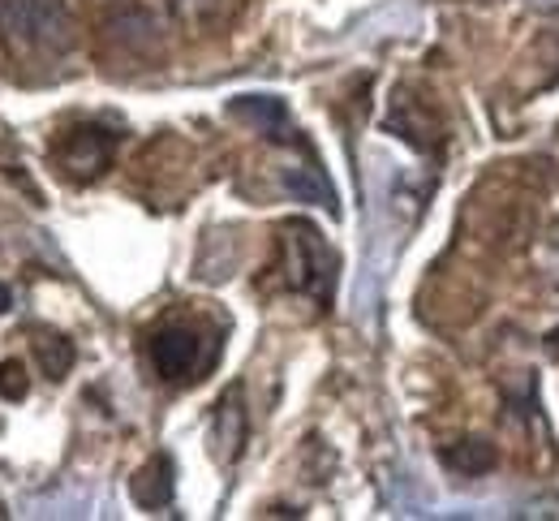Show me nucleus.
Wrapping results in <instances>:
<instances>
[{"label": "nucleus", "instance_id": "nucleus-6", "mask_svg": "<svg viewBox=\"0 0 559 521\" xmlns=\"http://www.w3.org/2000/svg\"><path fill=\"white\" fill-rule=\"evenodd\" d=\"M177 478V470H173V457H151L146 465H142L139 474L130 478V496H134V505L139 509H164L168 500H173V483Z\"/></svg>", "mask_w": 559, "mask_h": 521}, {"label": "nucleus", "instance_id": "nucleus-8", "mask_svg": "<svg viewBox=\"0 0 559 521\" xmlns=\"http://www.w3.org/2000/svg\"><path fill=\"white\" fill-rule=\"evenodd\" d=\"M284 186H288V194H297L301 203H323L328 212H336V190L328 186L323 168H314V164L288 168V173H284Z\"/></svg>", "mask_w": 559, "mask_h": 521}, {"label": "nucleus", "instance_id": "nucleus-11", "mask_svg": "<svg viewBox=\"0 0 559 521\" xmlns=\"http://www.w3.org/2000/svg\"><path fill=\"white\" fill-rule=\"evenodd\" d=\"M31 392V379H26V367L17 358L0 363V401H22Z\"/></svg>", "mask_w": 559, "mask_h": 521}, {"label": "nucleus", "instance_id": "nucleus-2", "mask_svg": "<svg viewBox=\"0 0 559 521\" xmlns=\"http://www.w3.org/2000/svg\"><path fill=\"white\" fill-rule=\"evenodd\" d=\"M0 31L39 52H66L73 44V17L61 0H0Z\"/></svg>", "mask_w": 559, "mask_h": 521}, {"label": "nucleus", "instance_id": "nucleus-14", "mask_svg": "<svg viewBox=\"0 0 559 521\" xmlns=\"http://www.w3.org/2000/svg\"><path fill=\"white\" fill-rule=\"evenodd\" d=\"M525 4H534V9H559V0H525Z\"/></svg>", "mask_w": 559, "mask_h": 521}, {"label": "nucleus", "instance_id": "nucleus-9", "mask_svg": "<svg viewBox=\"0 0 559 521\" xmlns=\"http://www.w3.org/2000/svg\"><path fill=\"white\" fill-rule=\"evenodd\" d=\"M443 461H448L456 474H469V478H474V474H490V470L499 465V448L474 436V440H456V445L443 452Z\"/></svg>", "mask_w": 559, "mask_h": 521}, {"label": "nucleus", "instance_id": "nucleus-15", "mask_svg": "<svg viewBox=\"0 0 559 521\" xmlns=\"http://www.w3.org/2000/svg\"><path fill=\"white\" fill-rule=\"evenodd\" d=\"M547 341H551V350H559V328L551 332V336H547Z\"/></svg>", "mask_w": 559, "mask_h": 521}, {"label": "nucleus", "instance_id": "nucleus-13", "mask_svg": "<svg viewBox=\"0 0 559 521\" xmlns=\"http://www.w3.org/2000/svg\"><path fill=\"white\" fill-rule=\"evenodd\" d=\"M9 306H13V294H9V289H4V285H0V315H4V310H9Z\"/></svg>", "mask_w": 559, "mask_h": 521}, {"label": "nucleus", "instance_id": "nucleus-7", "mask_svg": "<svg viewBox=\"0 0 559 521\" xmlns=\"http://www.w3.org/2000/svg\"><path fill=\"white\" fill-rule=\"evenodd\" d=\"M241 440H246V410H241V388H233L215 414V452L233 461L241 452Z\"/></svg>", "mask_w": 559, "mask_h": 521}, {"label": "nucleus", "instance_id": "nucleus-3", "mask_svg": "<svg viewBox=\"0 0 559 521\" xmlns=\"http://www.w3.org/2000/svg\"><path fill=\"white\" fill-rule=\"evenodd\" d=\"M112 151H117V134H108V130H99V126H78V130H70V134L61 139L57 159H61V168H66L70 177L95 181V177L112 164Z\"/></svg>", "mask_w": 559, "mask_h": 521}, {"label": "nucleus", "instance_id": "nucleus-4", "mask_svg": "<svg viewBox=\"0 0 559 521\" xmlns=\"http://www.w3.org/2000/svg\"><path fill=\"white\" fill-rule=\"evenodd\" d=\"M151 363H155V375L168 379V383H181L203 367V341L194 328H159L155 341H151Z\"/></svg>", "mask_w": 559, "mask_h": 521}, {"label": "nucleus", "instance_id": "nucleus-10", "mask_svg": "<svg viewBox=\"0 0 559 521\" xmlns=\"http://www.w3.org/2000/svg\"><path fill=\"white\" fill-rule=\"evenodd\" d=\"M35 358H39V367H44L48 379H66L73 367V345L66 336H57V332H44L35 341Z\"/></svg>", "mask_w": 559, "mask_h": 521}, {"label": "nucleus", "instance_id": "nucleus-12", "mask_svg": "<svg viewBox=\"0 0 559 521\" xmlns=\"http://www.w3.org/2000/svg\"><path fill=\"white\" fill-rule=\"evenodd\" d=\"M173 4H177V13H186V17H199V13L215 9V0H173Z\"/></svg>", "mask_w": 559, "mask_h": 521}, {"label": "nucleus", "instance_id": "nucleus-5", "mask_svg": "<svg viewBox=\"0 0 559 521\" xmlns=\"http://www.w3.org/2000/svg\"><path fill=\"white\" fill-rule=\"evenodd\" d=\"M228 113L237 117V121H246V126H254V130H263L267 139H276V143H288L297 130H293V121H288V108H284V99L276 95H237L233 104H228Z\"/></svg>", "mask_w": 559, "mask_h": 521}, {"label": "nucleus", "instance_id": "nucleus-1", "mask_svg": "<svg viewBox=\"0 0 559 521\" xmlns=\"http://www.w3.org/2000/svg\"><path fill=\"white\" fill-rule=\"evenodd\" d=\"M280 246H284V276L297 294H310L314 301H332L336 289V254L323 241V233L306 221H288L280 228Z\"/></svg>", "mask_w": 559, "mask_h": 521}]
</instances>
